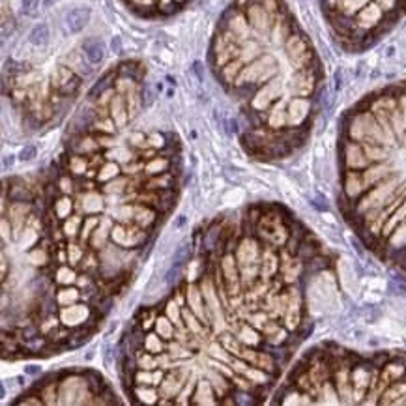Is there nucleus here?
I'll return each instance as SVG.
<instances>
[{
	"label": "nucleus",
	"instance_id": "nucleus-1",
	"mask_svg": "<svg viewBox=\"0 0 406 406\" xmlns=\"http://www.w3.org/2000/svg\"><path fill=\"white\" fill-rule=\"evenodd\" d=\"M210 66L238 103L249 152L283 157L305 142L324 69L285 0H234L219 17Z\"/></svg>",
	"mask_w": 406,
	"mask_h": 406
},
{
	"label": "nucleus",
	"instance_id": "nucleus-2",
	"mask_svg": "<svg viewBox=\"0 0 406 406\" xmlns=\"http://www.w3.org/2000/svg\"><path fill=\"white\" fill-rule=\"evenodd\" d=\"M332 34L346 51H365L406 13V0H320Z\"/></svg>",
	"mask_w": 406,
	"mask_h": 406
},
{
	"label": "nucleus",
	"instance_id": "nucleus-3",
	"mask_svg": "<svg viewBox=\"0 0 406 406\" xmlns=\"http://www.w3.org/2000/svg\"><path fill=\"white\" fill-rule=\"evenodd\" d=\"M122 2L139 17L154 19L173 15L185 4H189L191 0H122Z\"/></svg>",
	"mask_w": 406,
	"mask_h": 406
},
{
	"label": "nucleus",
	"instance_id": "nucleus-4",
	"mask_svg": "<svg viewBox=\"0 0 406 406\" xmlns=\"http://www.w3.org/2000/svg\"><path fill=\"white\" fill-rule=\"evenodd\" d=\"M92 305L88 303H71V305H64V307L58 309V318H60L62 326L69 328V330H75V328H83L87 326L88 316L92 314Z\"/></svg>",
	"mask_w": 406,
	"mask_h": 406
},
{
	"label": "nucleus",
	"instance_id": "nucleus-5",
	"mask_svg": "<svg viewBox=\"0 0 406 406\" xmlns=\"http://www.w3.org/2000/svg\"><path fill=\"white\" fill-rule=\"evenodd\" d=\"M367 191L365 182H363L361 171H345L343 178V193L348 202H356L363 197V193Z\"/></svg>",
	"mask_w": 406,
	"mask_h": 406
},
{
	"label": "nucleus",
	"instance_id": "nucleus-6",
	"mask_svg": "<svg viewBox=\"0 0 406 406\" xmlns=\"http://www.w3.org/2000/svg\"><path fill=\"white\" fill-rule=\"evenodd\" d=\"M88 19H90V10L88 8H75L66 15V25H68L71 34H79L80 30H85Z\"/></svg>",
	"mask_w": 406,
	"mask_h": 406
},
{
	"label": "nucleus",
	"instance_id": "nucleus-7",
	"mask_svg": "<svg viewBox=\"0 0 406 406\" xmlns=\"http://www.w3.org/2000/svg\"><path fill=\"white\" fill-rule=\"evenodd\" d=\"M71 210H73L71 198H69L68 195H60L56 200H53V208H51V212H53V216L62 223L64 219H68V217L71 216Z\"/></svg>",
	"mask_w": 406,
	"mask_h": 406
},
{
	"label": "nucleus",
	"instance_id": "nucleus-8",
	"mask_svg": "<svg viewBox=\"0 0 406 406\" xmlns=\"http://www.w3.org/2000/svg\"><path fill=\"white\" fill-rule=\"evenodd\" d=\"M163 348H165V339L163 337H157L155 333H148V335H144V341H142V348L141 350H146L150 352V354H161L163 352Z\"/></svg>",
	"mask_w": 406,
	"mask_h": 406
},
{
	"label": "nucleus",
	"instance_id": "nucleus-9",
	"mask_svg": "<svg viewBox=\"0 0 406 406\" xmlns=\"http://www.w3.org/2000/svg\"><path fill=\"white\" fill-rule=\"evenodd\" d=\"M155 330L159 333V337H163L165 341H171L174 337V322L167 314H161L159 318L155 320Z\"/></svg>",
	"mask_w": 406,
	"mask_h": 406
},
{
	"label": "nucleus",
	"instance_id": "nucleus-10",
	"mask_svg": "<svg viewBox=\"0 0 406 406\" xmlns=\"http://www.w3.org/2000/svg\"><path fill=\"white\" fill-rule=\"evenodd\" d=\"M118 174H120V165L111 159H105V163L101 165V173L98 174V182H109L116 178Z\"/></svg>",
	"mask_w": 406,
	"mask_h": 406
},
{
	"label": "nucleus",
	"instance_id": "nucleus-11",
	"mask_svg": "<svg viewBox=\"0 0 406 406\" xmlns=\"http://www.w3.org/2000/svg\"><path fill=\"white\" fill-rule=\"evenodd\" d=\"M10 198H12L15 204H28L32 202V195L30 191L26 189L25 185H13L12 189H10Z\"/></svg>",
	"mask_w": 406,
	"mask_h": 406
},
{
	"label": "nucleus",
	"instance_id": "nucleus-12",
	"mask_svg": "<svg viewBox=\"0 0 406 406\" xmlns=\"http://www.w3.org/2000/svg\"><path fill=\"white\" fill-rule=\"evenodd\" d=\"M66 253H68V264L77 266L79 262H83L85 255H87V249L83 246H79V243H69Z\"/></svg>",
	"mask_w": 406,
	"mask_h": 406
},
{
	"label": "nucleus",
	"instance_id": "nucleus-13",
	"mask_svg": "<svg viewBox=\"0 0 406 406\" xmlns=\"http://www.w3.org/2000/svg\"><path fill=\"white\" fill-rule=\"evenodd\" d=\"M189 257H191V243L189 241H184V243L180 247H176V251H174L173 264L184 266L185 262H189Z\"/></svg>",
	"mask_w": 406,
	"mask_h": 406
},
{
	"label": "nucleus",
	"instance_id": "nucleus-14",
	"mask_svg": "<svg viewBox=\"0 0 406 406\" xmlns=\"http://www.w3.org/2000/svg\"><path fill=\"white\" fill-rule=\"evenodd\" d=\"M241 341V343H249L251 346H255V345H259L260 343V337H259V333L255 332L253 328H243V333H241L240 337H238Z\"/></svg>",
	"mask_w": 406,
	"mask_h": 406
},
{
	"label": "nucleus",
	"instance_id": "nucleus-15",
	"mask_svg": "<svg viewBox=\"0 0 406 406\" xmlns=\"http://www.w3.org/2000/svg\"><path fill=\"white\" fill-rule=\"evenodd\" d=\"M36 157V148L34 146H25L21 150V154H19V159L21 161H30Z\"/></svg>",
	"mask_w": 406,
	"mask_h": 406
},
{
	"label": "nucleus",
	"instance_id": "nucleus-16",
	"mask_svg": "<svg viewBox=\"0 0 406 406\" xmlns=\"http://www.w3.org/2000/svg\"><path fill=\"white\" fill-rule=\"evenodd\" d=\"M12 165H13V155H6V157H4V165H2V169L8 171Z\"/></svg>",
	"mask_w": 406,
	"mask_h": 406
},
{
	"label": "nucleus",
	"instance_id": "nucleus-17",
	"mask_svg": "<svg viewBox=\"0 0 406 406\" xmlns=\"http://www.w3.org/2000/svg\"><path fill=\"white\" fill-rule=\"evenodd\" d=\"M26 375H37V373H42V369L39 367H36V365H30V367H26L25 369Z\"/></svg>",
	"mask_w": 406,
	"mask_h": 406
},
{
	"label": "nucleus",
	"instance_id": "nucleus-18",
	"mask_svg": "<svg viewBox=\"0 0 406 406\" xmlns=\"http://www.w3.org/2000/svg\"><path fill=\"white\" fill-rule=\"evenodd\" d=\"M184 223H185V217H184V216H180V217H178V221L174 223V227L178 228V227H182V225H184Z\"/></svg>",
	"mask_w": 406,
	"mask_h": 406
}]
</instances>
